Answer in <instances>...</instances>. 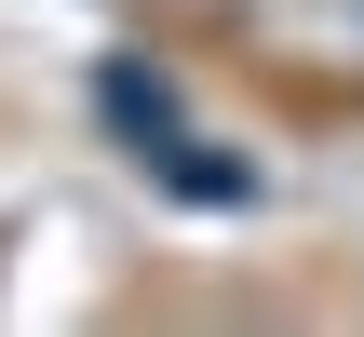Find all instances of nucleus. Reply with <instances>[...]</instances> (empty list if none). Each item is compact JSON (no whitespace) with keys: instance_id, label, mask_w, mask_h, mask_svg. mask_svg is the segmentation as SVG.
<instances>
[{"instance_id":"1","label":"nucleus","mask_w":364,"mask_h":337,"mask_svg":"<svg viewBox=\"0 0 364 337\" xmlns=\"http://www.w3.org/2000/svg\"><path fill=\"white\" fill-rule=\"evenodd\" d=\"M95 108H108V122H122L135 149H176V135H189L176 81H162V68H135V54H122V68H95Z\"/></svg>"}]
</instances>
